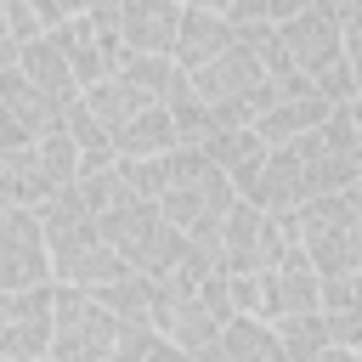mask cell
Returning a JSON list of instances; mask_svg holds the SVG:
<instances>
[{
	"instance_id": "cell-1",
	"label": "cell",
	"mask_w": 362,
	"mask_h": 362,
	"mask_svg": "<svg viewBox=\"0 0 362 362\" xmlns=\"http://www.w3.org/2000/svg\"><path fill=\"white\" fill-rule=\"evenodd\" d=\"M124 328L96 294L51 283V362H119Z\"/></svg>"
},
{
	"instance_id": "cell-2",
	"label": "cell",
	"mask_w": 362,
	"mask_h": 362,
	"mask_svg": "<svg viewBox=\"0 0 362 362\" xmlns=\"http://www.w3.org/2000/svg\"><path fill=\"white\" fill-rule=\"evenodd\" d=\"M294 215H300V249L317 266V277H339L362 266V181L345 192L311 198Z\"/></svg>"
},
{
	"instance_id": "cell-3",
	"label": "cell",
	"mask_w": 362,
	"mask_h": 362,
	"mask_svg": "<svg viewBox=\"0 0 362 362\" xmlns=\"http://www.w3.org/2000/svg\"><path fill=\"white\" fill-rule=\"evenodd\" d=\"M277 34H283V45H288L294 74H305L311 90H317L328 107L356 102L351 62H345V40H339V17H328V11L311 6V11H300V17H288V23H277Z\"/></svg>"
},
{
	"instance_id": "cell-4",
	"label": "cell",
	"mask_w": 362,
	"mask_h": 362,
	"mask_svg": "<svg viewBox=\"0 0 362 362\" xmlns=\"http://www.w3.org/2000/svg\"><path fill=\"white\" fill-rule=\"evenodd\" d=\"M96 232H102V243H107L130 272H147V277L170 272V266L187 255V238H181V232L164 221V209L147 204V198H119L107 215H96Z\"/></svg>"
},
{
	"instance_id": "cell-5",
	"label": "cell",
	"mask_w": 362,
	"mask_h": 362,
	"mask_svg": "<svg viewBox=\"0 0 362 362\" xmlns=\"http://www.w3.org/2000/svg\"><path fill=\"white\" fill-rule=\"evenodd\" d=\"M288 249H300V215H266L238 198L221 221V272H272Z\"/></svg>"
},
{
	"instance_id": "cell-6",
	"label": "cell",
	"mask_w": 362,
	"mask_h": 362,
	"mask_svg": "<svg viewBox=\"0 0 362 362\" xmlns=\"http://www.w3.org/2000/svg\"><path fill=\"white\" fill-rule=\"evenodd\" d=\"M294 153L305 164V187L311 198H328V192H345L362 181V141L351 130V113L345 107H328V119L305 136H294Z\"/></svg>"
},
{
	"instance_id": "cell-7",
	"label": "cell",
	"mask_w": 362,
	"mask_h": 362,
	"mask_svg": "<svg viewBox=\"0 0 362 362\" xmlns=\"http://www.w3.org/2000/svg\"><path fill=\"white\" fill-rule=\"evenodd\" d=\"M51 351V283L45 288H0V356L40 362Z\"/></svg>"
},
{
	"instance_id": "cell-8",
	"label": "cell",
	"mask_w": 362,
	"mask_h": 362,
	"mask_svg": "<svg viewBox=\"0 0 362 362\" xmlns=\"http://www.w3.org/2000/svg\"><path fill=\"white\" fill-rule=\"evenodd\" d=\"M51 255L34 209H0V288H45Z\"/></svg>"
},
{
	"instance_id": "cell-9",
	"label": "cell",
	"mask_w": 362,
	"mask_h": 362,
	"mask_svg": "<svg viewBox=\"0 0 362 362\" xmlns=\"http://www.w3.org/2000/svg\"><path fill=\"white\" fill-rule=\"evenodd\" d=\"M62 124V107H51L17 68L0 74V153H17V147H34L45 130Z\"/></svg>"
},
{
	"instance_id": "cell-10",
	"label": "cell",
	"mask_w": 362,
	"mask_h": 362,
	"mask_svg": "<svg viewBox=\"0 0 362 362\" xmlns=\"http://www.w3.org/2000/svg\"><path fill=\"white\" fill-rule=\"evenodd\" d=\"M238 198H249V204H255V209H266V215H294L300 204H311L305 164H300L294 141L272 147V153H266V164H260V175H255V181H249Z\"/></svg>"
},
{
	"instance_id": "cell-11",
	"label": "cell",
	"mask_w": 362,
	"mask_h": 362,
	"mask_svg": "<svg viewBox=\"0 0 362 362\" xmlns=\"http://www.w3.org/2000/svg\"><path fill=\"white\" fill-rule=\"evenodd\" d=\"M181 28V0H119V40L130 57H170Z\"/></svg>"
},
{
	"instance_id": "cell-12",
	"label": "cell",
	"mask_w": 362,
	"mask_h": 362,
	"mask_svg": "<svg viewBox=\"0 0 362 362\" xmlns=\"http://www.w3.org/2000/svg\"><path fill=\"white\" fill-rule=\"evenodd\" d=\"M260 288H266V322L294 311H322V277L305 260V249H288L272 272H260Z\"/></svg>"
},
{
	"instance_id": "cell-13",
	"label": "cell",
	"mask_w": 362,
	"mask_h": 362,
	"mask_svg": "<svg viewBox=\"0 0 362 362\" xmlns=\"http://www.w3.org/2000/svg\"><path fill=\"white\" fill-rule=\"evenodd\" d=\"M232 40H238V28H232L221 11L187 0V6H181V28H175V51H170V62H175L181 74H198V68L215 62Z\"/></svg>"
},
{
	"instance_id": "cell-14",
	"label": "cell",
	"mask_w": 362,
	"mask_h": 362,
	"mask_svg": "<svg viewBox=\"0 0 362 362\" xmlns=\"http://www.w3.org/2000/svg\"><path fill=\"white\" fill-rule=\"evenodd\" d=\"M51 45H57V51H62V62L74 68L79 90H90V85L113 79V57H107V45H102L96 17H68V23H57V28H51Z\"/></svg>"
},
{
	"instance_id": "cell-15",
	"label": "cell",
	"mask_w": 362,
	"mask_h": 362,
	"mask_svg": "<svg viewBox=\"0 0 362 362\" xmlns=\"http://www.w3.org/2000/svg\"><path fill=\"white\" fill-rule=\"evenodd\" d=\"M192 79V90L209 102V107H221V102H238L243 90H255L266 74H260V62H255V51L243 45V40H232L215 62H204L198 74H187Z\"/></svg>"
},
{
	"instance_id": "cell-16",
	"label": "cell",
	"mask_w": 362,
	"mask_h": 362,
	"mask_svg": "<svg viewBox=\"0 0 362 362\" xmlns=\"http://www.w3.org/2000/svg\"><path fill=\"white\" fill-rule=\"evenodd\" d=\"M17 74H23L51 107H74V102H79V79H74V68L62 62V51L51 45V34H40V40H28V45L17 51Z\"/></svg>"
},
{
	"instance_id": "cell-17",
	"label": "cell",
	"mask_w": 362,
	"mask_h": 362,
	"mask_svg": "<svg viewBox=\"0 0 362 362\" xmlns=\"http://www.w3.org/2000/svg\"><path fill=\"white\" fill-rule=\"evenodd\" d=\"M85 294H96L119 322H136V328H158V317H164L158 277H147V272H124V277H113L102 288H85Z\"/></svg>"
},
{
	"instance_id": "cell-18",
	"label": "cell",
	"mask_w": 362,
	"mask_h": 362,
	"mask_svg": "<svg viewBox=\"0 0 362 362\" xmlns=\"http://www.w3.org/2000/svg\"><path fill=\"white\" fill-rule=\"evenodd\" d=\"M51 192H57V181L40 164V141L17 147V153H0V209H40Z\"/></svg>"
},
{
	"instance_id": "cell-19",
	"label": "cell",
	"mask_w": 362,
	"mask_h": 362,
	"mask_svg": "<svg viewBox=\"0 0 362 362\" xmlns=\"http://www.w3.org/2000/svg\"><path fill=\"white\" fill-rule=\"evenodd\" d=\"M198 362H283V345L266 317H226V328Z\"/></svg>"
},
{
	"instance_id": "cell-20",
	"label": "cell",
	"mask_w": 362,
	"mask_h": 362,
	"mask_svg": "<svg viewBox=\"0 0 362 362\" xmlns=\"http://www.w3.org/2000/svg\"><path fill=\"white\" fill-rule=\"evenodd\" d=\"M328 119V102L317 96V90H305V96H277L249 130L266 141V147H283V141H294V136H305V130H317Z\"/></svg>"
},
{
	"instance_id": "cell-21",
	"label": "cell",
	"mask_w": 362,
	"mask_h": 362,
	"mask_svg": "<svg viewBox=\"0 0 362 362\" xmlns=\"http://www.w3.org/2000/svg\"><path fill=\"white\" fill-rule=\"evenodd\" d=\"M266 153H272V147H266L255 130H215V136L204 141V158H209V164H215V170H221V175H226L238 192H243L255 175H260Z\"/></svg>"
},
{
	"instance_id": "cell-22",
	"label": "cell",
	"mask_w": 362,
	"mask_h": 362,
	"mask_svg": "<svg viewBox=\"0 0 362 362\" xmlns=\"http://www.w3.org/2000/svg\"><path fill=\"white\" fill-rule=\"evenodd\" d=\"M221 328H226V322H221L198 294H192V300H181V305H170V311H164V322H158V334H164L181 356H192V362L215 345V334H221Z\"/></svg>"
},
{
	"instance_id": "cell-23",
	"label": "cell",
	"mask_w": 362,
	"mask_h": 362,
	"mask_svg": "<svg viewBox=\"0 0 362 362\" xmlns=\"http://www.w3.org/2000/svg\"><path fill=\"white\" fill-rule=\"evenodd\" d=\"M170 147H181V141H175V124H170L164 102L141 107V113L113 136V158H158V153H170Z\"/></svg>"
},
{
	"instance_id": "cell-24",
	"label": "cell",
	"mask_w": 362,
	"mask_h": 362,
	"mask_svg": "<svg viewBox=\"0 0 362 362\" xmlns=\"http://www.w3.org/2000/svg\"><path fill=\"white\" fill-rule=\"evenodd\" d=\"M164 113H170V124H175V141H181V147H204V141L215 136V107L192 90V79H187V74L170 85Z\"/></svg>"
},
{
	"instance_id": "cell-25",
	"label": "cell",
	"mask_w": 362,
	"mask_h": 362,
	"mask_svg": "<svg viewBox=\"0 0 362 362\" xmlns=\"http://www.w3.org/2000/svg\"><path fill=\"white\" fill-rule=\"evenodd\" d=\"M79 102H85V113H90L107 136H119L141 107H153V102H147L141 90H130L124 79H102V85H90V90H79Z\"/></svg>"
},
{
	"instance_id": "cell-26",
	"label": "cell",
	"mask_w": 362,
	"mask_h": 362,
	"mask_svg": "<svg viewBox=\"0 0 362 362\" xmlns=\"http://www.w3.org/2000/svg\"><path fill=\"white\" fill-rule=\"evenodd\" d=\"M272 334L283 345V362H311L317 351H328V311H294V317H272Z\"/></svg>"
},
{
	"instance_id": "cell-27",
	"label": "cell",
	"mask_w": 362,
	"mask_h": 362,
	"mask_svg": "<svg viewBox=\"0 0 362 362\" xmlns=\"http://www.w3.org/2000/svg\"><path fill=\"white\" fill-rule=\"evenodd\" d=\"M62 130H68V141L79 147V170H107V164H113V136L85 113V102L62 107Z\"/></svg>"
},
{
	"instance_id": "cell-28",
	"label": "cell",
	"mask_w": 362,
	"mask_h": 362,
	"mask_svg": "<svg viewBox=\"0 0 362 362\" xmlns=\"http://www.w3.org/2000/svg\"><path fill=\"white\" fill-rule=\"evenodd\" d=\"M113 79H124V85H130V90H141L147 102H164V96H170V85L181 79V68H175L170 57H124V68H119Z\"/></svg>"
},
{
	"instance_id": "cell-29",
	"label": "cell",
	"mask_w": 362,
	"mask_h": 362,
	"mask_svg": "<svg viewBox=\"0 0 362 362\" xmlns=\"http://www.w3.org/2000/svg\"><path fill=\"white\" fill-rule=\"evenodd\" d=\"M351 305H362V266L322 277V311H351Z\"/></svg>"
},
{
	"instance_id": "cell-30",
	"label": "cell",
	"mask_w": 362,
	"mask_h": 362,
	"mask_svg": "<svg viewBox=\"0 0 362 362\" xmlns=\"http://www.w3.org/2000/svg\"><path fill=\"white\" fill-rule=\"evenodd\" d=\"M328 339L362 356V305H351V311H328Z\"/></svg>"
},
{
	"instance_id": "cell-31",
	"label": "cell",
	"mask_w": 362,
	"mask_h": 362,
	"mask_svg": "<svg viewBox=\"0 0 362 362\" xmlns=\"http://www.w3.org/2000/svg\"><path fill=\"white\" fill-rule=\"evenodd\" d=\"M6 34H11L17 45H28V40H40V34H45L28 0H6Z\"/></svg>"
},
{
	"instance_id": "cell-32",
	"label": "cell",
	"mask_w": 362,
	"mask_h": 362,
	"mask_svg": "<svg viewBox=\"0 0 362 362\" xmlns=\"http://www.w3.org/2000/svg\"><path fill=\"white\" fill-rule=\"evenodd\" d=\"M17 51H23V45L6 34V0H0V62H6V68H17Z\"/></svg>"
},
{
	"instance_id": "cell-33",
	"label": "cell",
	"mask_w": 362,
	"mask_h": 362,
	"mask_svg": "<svg viewBox=\"0 0 362 362\" xmlns=\"http://www.w3.org/2000/svg\"><path fill=\"white\" fill-rule=\"evenodd\" d=\"M300 11H311V0H272V23H288Z\"/></svg>"
},
{
	"instance_id": "cell-34",
	"label": "cell",
	"mask_w": 362,
	"mask_h": 362,
	"mask_svg": "<svg viewBox=\"0 0 362 362\" xmlns=\"http://www.w3.org/2000/svg\"><path fill=\"white\" fill-rule=\"evenodd\" d=\"M141 362H192V356H181V351H175L170 339H158V345H153V351H147Z\"/></svg>"
},
{
	"instance_id": "cell-35",
	"label": "cell",
	"mask_w": 362,
	"mask_h": 362,
	"mask_svg": "<svg viewBox=\"0 0 362 362\" xmlns=\"http://www.w3.org/2000/svg\"><path fill=\"white\" fill-rule=\"evenodd\" d=\"M311 362H362V356H356V351H345V345H328V351H317Z\"/></svg>"
},
{
	"instance_id": "cell-36",
	"label": "cell",
	"mask_w": 362,
	"mask_h": 362,
	"mask_svg": "<svg viewBox=\"0 0 362 362\" xmlns=\"http://www.w3.org/2000/svg\"><path fill=\"white\" fill-rule=\"evenodd\" d=\"M345 62H351V85H356V96H362V51H345Z\"/></svg>"
},
{
	"instance_id": "cell-37",
	"label": "cell",
	"mask_w": 362,
	"mask_h": 362,
	"mask_svg": "<svg viewBox=\"0 0 362 362\" xmlns=\"http://www.w3.org/2000/svg\"><path fill=\"white\" fill-rule=\"evenodd\" d=\"M345 113H351V130H356V141H362V96H356V102H345Z\"/></svg>"
},
{
	"instance_id": "cell-38",
	"label": "cell",
	"mask_w": 362,
	"mask_h": 362,
	"mask_svg": "<svg viewBox=\"0 0 362 362\" xmlns=\"http://www.w3.org/2000/svg\"><path fill=\"white\" fill-rule=\"evenodd\" d=\"M192 6H209V11H221V17H226V6H232V0H192Z\"/></svg>"
},
{
	"instance_id": "cell-39",
	"label": "cell",
	"mask_w": 362,
	"mask_h": 362,
	"mask_svg": "<svg viewBox=\"0 0 362 362\" xmlns=\"http://www.w3.org/2000/svg\"><path fill=\"white\" fill-rule=\"evenodd\" d=\"M40 362H51V356H40Z\"/></svg>"
},
{
	"instance_id": "cell-40",
	"label": "cell",
	"mask_w": 362,
	"mask_h": 362,
	"mask_svg": "<svg viewBox=\"0 0 362 362\" xmlns=\"http://www.w3.org/2000/svg\"><path fill=\"white\" fill-rule=\"evenodd\" d=\"M0 74H6V62H0Z\"/></svg>"
},
{
	"instance_id": "cell-41",
	"label": "cell",
	"mask_w": 362,
	"mask_h": 362,
	"mask_svg": "<svg viewBox=\"0 0 362 362\" xmlns=\"http://www.w3.org/2000/svg\"><path fill=\"white\" fill-rule=\"evenodd\" d=\"M0 362H6V356H0Z\"/></svg>"
},
{
	"instance_id": "cell-42",
	"label": "cell",
	"mask_w": 362,
	"mask_h": 362,
	"mask_svg": "<svg viewBox=\"0 0 362 362\" xmlns=\"http://www.w3.org/2000/svg\"><path fill=\"white\" fill-rule=\"evenodd\" d=\"M181 6H187V0H181Z\"/></svg>"
}]
</instances>
